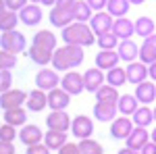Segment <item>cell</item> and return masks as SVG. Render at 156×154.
Wrapping results in <instances>:
<instances>
[{"label": "cell", "instance_id": "6da1fadb", "mask_svg": "<svg viewBox=\"0 0 156 154\" xmlns=\"http://www.w3.org/2000/svg\"><path fill=\"white\" fill-rule=\"evenodd\" d=\"M85 54L81 46H73V44H65V46L56 48L54 56H52V67L56 71H73L83 63Z\"/></svg>", "mask_w": 156, "mask_h": 154}, {"label": "cell", "instance_id": "7a4b0ae2", "mask_svg": "<svg viewBox=\"0 0 156 154\" xmlns=\"http://www.w3.org/2000/svg\"><path fill=\"white\" fill-rule=\"evenodd\" d=\"M60 38L65 44H73V46H92L94 42H98V36L92 31V27L87 23H71L69 27H65L60 31Z\"/></svg>", "mask_w": 156, "mask_h": 154}, {"label": "cell", "instance_id": "3957f363", "mask_svg": "<svg viewBox=\"0 0 156 154\" xmlns=\"http://www.w3.org/2000/svg\"><path fill=\"white\" fill-rule=\"evenodd\" d=\"M0 46H2V50H6V52L21 54V52H25V48H27V40L17 29L15 31H4L0 36Z\"/></svg>", "mask_w": 156, "mask_h": 154}, {"label": "cell", "instance_id": "277c9868", "mask_svg": "<svg viewBox=\"0 0 156 154\" xmlns=\"http://www.w3.org/2000/svg\"><path fill=\"white\" fill-rule=\"evenodd\" d=\"M48 19L50 23L54 25V27H60V29H65V27H69L71 23H75V9L71 6H52L48 13Z\"/></svg>", "mask_w": 156, "mask_h": 154}, {"label": "cell", "instance_id": "5b68a950", "mask_svg": "<svg viewBox=\"0 0 156 154\" xmlns=\"http://www.w3.org/2000/svg\"><path fill=\"white\" fill-rule=\"evenodd\" d=\"M60 79L56 69H46V67H42L40 71L36 73V88L40 90H44V92H52V90H56L60 85Z\"/></svg>", "mask_w": 156, "mask_h": 154}, {"label": "cell", "instance_id": "8992f818", "mask_svg": "<svg viewBox=\"0 0 156 154\" xmlns=\"http://www.w3.org/2000/svg\"><path fill=\"white\" fill-rule=\"evenodd\" d=\"M133 129H135L133 119L121 115L119 119H115V121L110 123V138H112V140H127L133 133Z\"/></svg>", "mask_w": 156, "mask_h": 154}, {"label": "cell", "instance_id": "52a82bcc", "mask_svg": "<svg viewBox=\"0 0 156 154\" xmlns=\"http://www.w3.org/2000/svg\"><path fill=\"white\" fill-rule=\"evenodd\" d=\"M60 88L65 92H69L71 96H79L85 90V81H83V75L77 71H67L60 79Z\"/></svg>", "mask_w": 156, "mask_h": 154}, {"label": "cell", "instance_id": "ba28073f", "mask_svg": "<svg viewBox=\"0 0 156 154\" xmlns=\"http://www.w3.org/2000/svg\"><path fill=\"white\" fill-rule=\"evenodd\" d=\"M90 27H92V31H94L96 36L110 34V31H112V27H115V17H112L108 11H100V13H96V15L92 17Z\"/></svg>", "mask_w": 156, "mask_h": 154}, {"label": "cell", "instance_id": "9c48e42d", "mask_svg": "<svg viewBox=\"0 0 156 154\" xmlns=\"http://www.w3.org/2000/svg\"><path fill=\"white\" fill-rule=\"evenodd\" d=\"M71 133H73V138H77L79 142L92 138V133H94V121L87 117V115H77V117L73 119Z\"/></svg>", "mask_w": 156, "mask_h": 154}, {"label": "cell", "instance_id": "30bf717a", "mask_svg": "<svg viewBox=\"0 0 156 154\" xmlns=\"http://www.w3.org/2000/svg\"><path fill=\"white\" fill-rule=\"evenodd\" d=\"M27 96L23 90H9L4 94H0V106L2 110H11V108H19L27 104Z\"/></svg>", "mask_w": 156, "mask_h": 154}, {"label": "cell", "instance_id": "8fae6325", "mask_svg": "<svg viewBox=\"0 0 156 154\" xmlns=\"http://www.w3.org/2000/svg\"><path fill=\"white\" fill-rule=\"evenodd\" d=\"M46 125H48V129L65 131L67 133L73 125V119L67 115V110H52L48 117H46Z\"/></svg>", "mask_w": 156, "mask_h": 154}, {"label": "cell", "instance_id": "7c38bea8", "mask_svg": "<svg viewBox=\"0 0 156 154\" xmlns=\"http://www.w3.org/2000/svg\"><path fill=\"white\" fill-rule=\"evenodd\" d=\"M83 81H85V92H94L96 94L98 90L104 85V81H106V75H104V71L102 69H98V67H92V69H87V71L83 73Z\"/></svg>", "mask_w": 156, "mask_h": 154}, {"label": "cell", "instance_id": "4fadbf2b", "mask_svg": "<svg viewBox=\"0 0 156 154\" xmlns=\"http://www.w3.org/2000/svg\"><path fill=\"white\" fill-rule=\"evenodd\" d=\"M146 77H150V69H148V65H144L142 60H135V63H129L127 65V81L129 83L140 85V83L146 81Z\"/></svg>", "mask_w": 156, "mask_h": 154}, {"label": "cell", "instance_id": "5bb4252c", "mask_svg": "<svg viewBox=\"0 0 156 154\" xmlns=\"http://www.w3.org/2000/svg\"><path fill=\"white\" fill-rule=\"evenodd\" d=\"M19 140L23 142L25 148H29V146L42 144L44 135H42V129H40L37 125H34V123H27V125H23V127H21V131H19Z\"/></svg>", "mask_w": 156, "mask_h": 154}, {"label": "cell", "instance_id": "9a60e30c", "mask_svg": "<svg viewBox=\"0 0 156 154\" xmlns=\"http://www.w3.org/2000/svg\"><path fill=\"white\" fill-rule=\"evenodd\" d=\"M27 110H31V113H42L44 108L48 106V92H44V90H31V92H27Z\"/></svg>", "mask_w": 156, "mask_h": 154}, {"label": "cell", "instance_id": "2e32d148", "mask_svg": "<svg viewBox=\"0 0 156 154\" xmlns=\"http://www.w3.org/2000/svg\"><path fill=\"white\" fill-rule=\"evenodd\" d=\"M148 142H152V135L148 133V129H146V127H135L133 133L125 140V146H127V148H131V150L142 152V148H144Z\"/></svg>", "mask_w": 156, "mask_h": 154}, {"label": "cell", "instance_id": "e0dca14e", "mask_svg": "<svg viewBox=\"0 0 156 154\" xmlns=\"http://www.w3.org/2000/svg\"><path fill=\"white\" fill-rule=\"evenodd\" d=\"M121 56L117 50H100L96 54V67L102 69V71H110L115 67H119Z\"/></svg>", "mask_w": 156, "mask_h": 154}, {"label": "cell", "instance_id": "ac0fdd59", "mask_svg": "<svg viewBox=\"0 0 156 154\" xmlns=\"http://www.w3.org/2000/svg\"><path fill=\"white\" fill-rule=\"evenodd\" d=\"M117 113H119V106L112 104V102H96L94 104V117L96 121H102V123H112L117 119Z\"/></svg>", "mask_w": 156, "mask_h": 154}, {"label": "cell", "instance_id": "d6986e66", "mask_svg": "<svg viewBox=\"0 0 156 154\" xmlns=\"http://www.w3.org/2000/svg\"><path fill=\"white\" fill-rule=\"evenodd\" d=\"M71 104V94L65 92L62 88H56L48 92V106L52 110H67V106Z\"/></svg>", "mask_w": 156, "mask_h": 154}, {"label": "cell", "instance_id": "ffe728a7", "mask_svg": "<svg viewBox=\"0 0 156 154\" xmlns=\"http://www.w3.org/2000/svg\"><path fill=\"white\" fill-rule=\"evenodd\" d=\"M112 34L119 38L121 42H123V40H131V38L135 36V21H129L127 17L115 19V27H112Z\"/></svg>", "mask_w": 156, "mask_h": 154}, {"label": "cell", "instance_id": "44dd1931", "mask_svg": "<svg viewBox=\"0 0 156 154\" xmlns=\"http://www.w3.org/2000/svg\"><path fill=\"white\" fill-rule=\"evenodd\" d=\"M31 44L37 46V48H44V50H48V52H56L58 40H56V36H54L50 29H42V31H37L36 36H34Z\"/></svg>", "mask_w": 156, "mask_h": 154}, {"label": "cell", "instance_id": "7402d4cb", "mask_svg": "<svg viewBox=\"0 0 156 154\" xmlns=\"http://www.w3.org/2000/svg\"><path fill=\"white\" fill-rule=\"evenodd\" d=\"M135 98H137V102L142 106L152 104L156 100V85L152 81H144V83H140V85H135Z\"/></svg>", "mask_w": 156, "mask_h": 154}, {"label": "cell", "instance_id": "603a6c76", "mask_svg": "<svg viewBox=\"0 0 156 154\" xmlns=\"http://www.w3.org/2000/svg\"><path fill=\"white\" fill-rule=\"evenodd\" d=\"M117 52H119L121 60H125L127 65L129 63H135V60L140 59V46L133 42V40H123L117 48Z\"/></svg>", "mask_w": 156, "mask_h": 154}, {"label": "cell", "instance_id": "cb8c5ba5", "mask_svg": "<svg viewBox=\"0 0 156 154\" xmlns=\"http://www.w3.org/2000/svg\"><path fill=\"white\" fill-rule=\"evenodd\" d=\"M19 19L21 23L27 27H34L42 21V6L40 4H27L23 11H19Z\"/></svg>", "mask_w": 156, "mask_h": 154}, {"label": "cell", "instance_id": "d4e9b609", "mask_svg": "<svg viewBox=\"0 0 156 154\" xmlns=\"http://www.w3.org/2000/svg\"><path fill=\"white\" fill-rule=\"evenodd\" d=\"M140 60L144 65H152L156 63V34H152L150 38H146L142 42V48H140Z\"/></svg>", "mask_w": 156, "mask_h": 154}, {"label": "cell", "instance_id": "484cf974", "mask_svg": "<svg viewBox=\"0 0 156 154\" xmlns=\"http://www.w3.org/2000/svg\"><path fill=\"white\" fill-rule=\"evenodd\" d=\"M117 106H119V113L123 117H133L135 110L140 108V102H137L135 94H123L117 102Z\"/></svg>", "mask_w": 156, "mask_h": 154}, {"label": "cell", "instance_id": "4316f807", "mask_svg": "<svg viewBox=\"0 0 156 154\" xmlns=\"http://www.w3.org/2000/svg\"><path fill=\"white\" fill-rule=\"evenodd\" d=\"M17 23H21V19H19V13L15 11H9V9H0V29H2V34L4 31H15L17 29Z\"/></svg>", "mask_w": 156, "mask_h": 154}, {"label": "cell", "instance_id": "83f0119b", "mask_svg": "<svg viewBox=\"0 0 156 154\" xmlns=\"http://www.w3.org/2000/svg\"><path fill=\"white\" fill-rule=\"evenodd\" d=\"M44 144L48 146L50 150H60L62 146L69 144V140H67V133H65V131L48 129L46 133H44Z\"/></svg>", "mask_w": 156, "mask_h": 154}, {"label": "cell", "instance_id": "f1b7e54d", "mask_svg": "<svg viewBox=\"0 0 156 154\" xmlns=\"http://www.w3.org/2000/svg\"><path fill=\"white\" fill-rule=\"evenodd\" d=\"M27 54H29V59L34 60L36 65H40V67L52 65V56H54V52H48V50H44V48H37V46H34V44L29 46Z\"/></svg>", "mask_w": 156, "mask_h": 154}, {"label": "cell", "instance_id": "f546056e", "mask_svg": "<svg viewBox=\"0 0 156 154\" xmlns=\"http://www.w3.org/2000/svg\"><path fill=\"white\" fill-rule=\"evenodd\" d=\"M25 121H27V110L23 106L4 110V123H9L12 127H23V125H27Z\"/></svg>", "mask_w": 156, "mask_h": 154}, {"label": "cell", "instance_id": "4dcf8cb0", "mask_svg": "<svg viewBox=\"0 0 156 154\" xmlns=\"http://www.w3.org/2000/svg\"><path fill=\"white\" fill-rule=\"evenodd\" d=\"M131 119H133V123H135V127H148L150 123H154V108L140 106Z\"/></svg>", "mask_w": 156, "mask_h": 154}, {"label": "cell", "instance_id": "1f68e13d", "mask_svg": "<svg viewBox=\"0 0 156 154\" xmlns=\"http://www.w3.org/2000/svg\"><path fill=\"white\" fill-rule=\"evenodd\" d=\"M131 9V2L129 0H108L106 11L115 17V19H121V17H127V13Z\"/></svg>", "mask_w": 156, "mask_h": 154}, {"label": "cell", "instance_id": "d6a6232c", "mask_svg": "<svg viewBox=\"0 0 156 154\" xmlns=\"http://www.w3.org/2000/svg\"><path fill=\"white\" fill-rule=\"evenodd\" d=\"M125 81H127V67H115V69L106 71V83L108 85L121 88V85H125Z\"/></svg>", "mask_w": 156, "mask_h": 154}, {"label": "cell", "instance_id": "836d02e7", "mask_svg": "<svg viewBox=\"0 0 156 154\" xmlns=\"http://www.w3.org/2000/svg\"><path fill=\"white\" fill-rule=\"evenodd\" d=\"M156 29V23L150 19V17H140V19H135V36L140 38H150L152 34H154Z\"/></svg>", "mask_w": 156, "mask_h": 154}, {"label": "cell", "instance_id": "e575fe53", "mask_svg": "<svg viewBox=\"0 0 156 154\" xmlns=\"http://www.w3.org/2000/svg\"><path fill=\"white\" fill-rule=\"evenodd\" d=\"M119 98H121L119 90L112 88V85H108V83H106V85H102V88L96 92V102H112V104H117Z\"/></svg>", "mask_w": 156, "mask_h": 154}, {"label": "cell", "instance_id": "d590c367", "mask_svg": "<svg viewBox=\"0 0 156 154\" xmlns=\"http://www.w3.org/2000/svg\"><path fill=\"white\" fill-rule=\"evenodd\" d=\"M73 9H75V21L77 23H87V21H92V6L85 2V0H77L75 4H73Z\"/></svg>", "mask_w": 156, "mask_h": 154}, {"label": "cell", "instance_id": "8d00e7d4", "mask_svg": "<svg viewBox=\"0 0 156 154\" xmlns=\"http://www.w3.org/2000/svg\"><path fill=\"white\" fill-rule=\"evenodd\" d=\"M79 152L81 154H104V148H102L100 142L87 138V140H81L79 142Z\"/></svg>", "mask_w": 156, "mask_h": 154}, {"label": "cell", "instance_id": "74e56055", "mask_svg": "<svg viewBox=\"0 0 156 154\" xmlns=\"http://www.w3.org/2000/svg\"><path fill=\"white\" fill-rule=\"evenodd\" d=\"M96 44L100 46V50H117L119 44H121V40L110 31V34H104V36H98Z\"/></svg>", "mask_w": 156, "mask_h": 154}, {"label": "cell", "instance_id": "f35d334b", "mask_svg": "<svg viewBox=\"0 0 156 154\" xmlns=\"http://www.w3.org/2000/svg\"><path fill=\"white\" fill-rule=\"evenodd\" d=\"M17 67V54L2 50L0 52V71H12Z\"/></svg>", "mask_w": 156, "mask_h": 154}, {"label": "cell", "instance_id": "ab89813d", "mask_svg": "<svg viewBox=\"0 0 156 154\" xmlns=\"http://www.w3.org/2000/svg\"><path fill=\"white\" fill-rule=\"evenodd\" d=\"M15 138H19L17 129H15L12 125H9V123H4V125L0 127V142H12Z\"/></svg>", "mask_w": 156, "mask_h": 154}, {"label": "cell", "instance_id": "60d3db41", "mask_svg": "<svg viewBox=\"0 0 156 154\" xmlns=\"http://www.w3.org/2000/svg\"><path fill=\"white\" fill-rule=\"evenodd\" d=\"M27 4H29V0H2V6L9 9V11H15V13L23 11Z\"/></svg>", "mask_w": 156, "mask_h": 154}, {"label": "cell", "instance_id": "b9f144b4", "mask_svg": "<svg viewBox=\"0 0 156 154\" xmlns=\"http://www.w3.org/2000/svg\"><path fill=\"white\" fill-rule=\"evenodd\" d=\"M12 75L11 71H0V92L4 94V92H9V90H12Z\"/></svg>", "mask_w": 156, "mask_h": 154}, {"label": "cell", "instance_id": "7bdbcfd3", "mask_svg": "<svg viewBox=\"0 0 156 154\" xmlns=\"http://www.w3.org/2000/svg\"><path fill=\"white\" fill-rule=\"evenodd\" d=\"M50 152L52 150H50L46 144H36V146H29L25 154H50Z\"/></svg>", "mask_w": 156, "mask_h": 154}, {"label": "cell", "instance_id": "ee69618b", "mask_svg": "<svg viewBox=\"0 0 156 154\" xmlns=\"http://www.w3.org/2000/svg\"><path fill=\"white\" fill-rule=\"evenodd\" d=\"M58 154H81L79 152V144H67V146H62L58 150Z\"/></svg>", "mask_w": 156, "mask_h": 154}, {"label": "cell", "instance_id": "f6af8a7d", "mask_svg": "<svg viewBox=\"0 0 156 154\" xmlns=\"http://www.w3.org/2000/svg\"><path fill=\"white\" fill-rule=\"evenodd\" d=\"M90 6H92V11H96L100 13L102 9H106V4H108V0H85Z\"/></svg>", "mask_w": 156, "mask_h": 154}, {"label": "cell", "instance_id": "bcb514c9", "mask_svg": "<svg viewBox=\"0 0 156 154\" xmlns=\"http://www.w3.org/2000/svg\"><path fill=\"white\" fill-rule=\"evenodd\" d=\"M0 154H15L12 142H0Z\"/></svg>", "mask_w": 156, "mask_h": 154}, {"label": "cell", "instance_id": "7dc6e473", "mask_svg": "<svg viewBox=\"0 0 156 154\" xmlns=\"http://www.w3.org/2000/svg\"><path fill=\"white\" fill-rule=\"evenodd\" d=\"M140 154H156V142H148Z\"/></svg>", "mask_w": 156, "mask_h": 154}, {"label": "cell", "instance_id": "c3c4849f", "mask_svg": "<svg viewBox=\"0 0 156 154\" xmlns=\"http://www.w3.org/2000/svg\"><path fill=\"white\" fill-rule=\"evenodd\" d=\"M31 4H42V6H54L56 0H29Z\"/></svg>", "mask_w": 156, "mask_h": 154}, {"label": "cell", "instance_id": "681fc988", "mask_svg": "<svg viewBox=\"0 0 156 154\" xmlns=\"http://www.w3.org/2000/svg\"><path fill=\"white\" fill-rule=\"evenodd\" d=\"M75 2H77V0H56L58 6H71V4H75ZM56 4H54V6H56Z\"/></svg>", "mask_w": 156, "mask_h": 154}, {"label": "cell", "instance_id": "f907efd6", "mask_svg": "<svg viewBox=\"0 0 156 154\" xmlns=\"http://www.w3.org/2000/svg\"><path fill=\"white\" fill-rule=\"evenodd\" d=\"M148 69H150V79H152V81H156V63H152Z\"/></svg>", "mask_w": 156, "mask_h": 154}, {"label": "cell", "instance_id": "816d5d0a", "mask_svg": "<svg viewBox=\"0 0 156 154\" xmlns=\"http://www.w3.org/2000/svg\"><path fill=\"white\" fill-rule=\"evenodd\" d=\"M117 154H140V152H137V150H131V148H127V146H125V148H121Z\"/></svg>", "mask_w": 156, "mask_h": 154}, {"label": "cell", "instance_id": "f5cc1de1", "mask_svg": "<svg viewBox=\"0 0 156 154\" xmlns=\"http://www.w3.org/2000/svg\"><path fill=\"white\" fill-rule=\"evenodd\" d=\"M129 2H131V6H133V4H144L146 0H129Z\"/></svg>", "mask_w": 156, "mask_h": 154}, {"label": "cell", "instance_id": "db71d44e", "mask_svg": "<svg viewBox=\"0 0 156 154\" xmlns=\"http://www.w3.org/2000/svg\"><path fill=\"white\" fill-rule=\"evenodd\" d=\"M150 135H152V142H156V127L152 129V133H150Z\"/></svg>", "mask_w": 156, "mask_h": 154}, {"label": "cell", "instance_id": "11a10c76", "mask_svg": "<svg viewBox=\"0 0 156 154\" xmlns=\"http://www.w3.org/2000/svg\"><path fill=\"white\" fill-rule=\"evenodd\" d=\"M154 121H156V106H154Z\"/></svg>", "mask_w": 156, "mask_h": 154}]
</instances>
